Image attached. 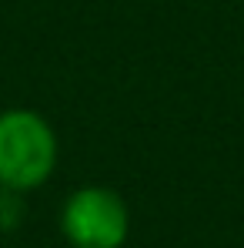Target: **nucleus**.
Segmentation results:
<instances>
[{
  "label": "nucleus",
  "instance_id": "f03ea898",
  "mask_svg": "<svg viewBox=\"0 0 244 248\" xmlns=\"http://www.w3.org/2000/svg\"><path fill=\"white\" fill-rule=\"evenodd\" d=\"M60 232L71 248H124L130 238V208L107 185H84L60 208Z\"/></svg>",
  "mask_w": 244,
  "mask_h": 248
},
{
  "label": "nucleus",
  "instance_id": "f257e3e1",
  "mask_svg": "<svg viewBox=\"0 0 244 248\" xmlns=\"http://www.w3.org/2000/svg\"><path fill=\"white\" fill-rule=\"evenodd\" d=\"M60 144L54 124L41 111L7 108L0 111V188L30 195L57 171Z\"/></svg>",
  "mask_w": 244,
  "mask_h": 248
},
{
  "label": "nucleus",
  "instance_id": "7ed1b4c3",
  "mask_svg": "<svg viewBox=\"0 0 244 248\" xmlns=\"http://www.w3.org/2000/svg\"><path fill=\"white\" fill-rule=\"evenodd\" d=\"M24 198L20 191H10V188H0V235H10L20 228L24 221Z\"/></svg>",
  "mask_w": 244,
  "mask_h": 248
}]
</instances>
